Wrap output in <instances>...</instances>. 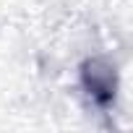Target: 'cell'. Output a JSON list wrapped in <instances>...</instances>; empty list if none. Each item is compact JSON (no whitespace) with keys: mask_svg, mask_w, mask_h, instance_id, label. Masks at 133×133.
Returning <instances> with one entry per match:
<instances>
[{"mask_svg":"<svg viewBox=\"0 0 133 133\" xmlns=\"http://www.w3.org/2000/svg\"><path fill=\"white\" fill-rule=\"evenodd\" d=\"M81 86L91 97V102L102 110L112 107L117 94V73L115 65L104 57H89L81 63Z\"/></svg>","mask_w":133,"mask_h":133,"instance_id":"6da1fadb","label":"cell"}]
</instances>
